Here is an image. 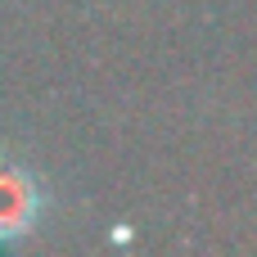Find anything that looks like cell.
<instances>
[{
	"label": "cell",
	"instance_id": "cell-1",
	"mask_svg": "<svg viewBox=\"0 0 257 257\" xmlns=\"http://www.w3.org/2000/svg\"><path fill=\"white\" fill-rule=\"evenodd\" d=\"M41 212H45V190L36 185V176L0 158V244L23 239L41 221Z\"/></svg>",
	"mask_w": 257,
	"mask_h": 257
}]
</instances>
